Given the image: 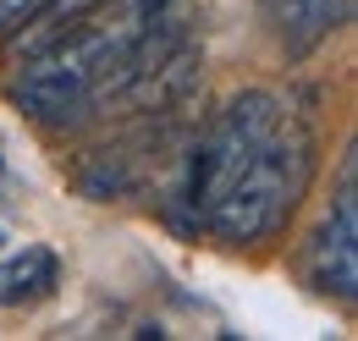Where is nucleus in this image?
Wrapping results in <instances>:
<instances>
[{"mask_svg": "<svg viewBox=\"0 0 358 341\" xmlns=\"http://www.w3.org/2000/svg\"><path fill=\"white\" fill-rule=\"evenodd\" d=\"M314 170H320L314 127L298 110H287V116L270 127V138L254 149V160L231 176V187L204 210V231L221 237V242H231V248H254V242L275 237V231L298 215Z\"/></svg>", "mask_w": 358, "mask_h": 341, "instance_id": "1", "label": "nucleus"}, {"mask_svg": "<svg viewBox=\"0 0 358 341\" xmlns=\"http://www.w3.org/2000/svg\"><path fill=\"white\" fill-rule=\"evenodd\" d=\"M353 170H358V160L342 154L336 198H331L325 220L314 226L309 248H303V270H309L314 292H325L336 303L358 298V187H353Z\"/></svg>", "mask_w": 358, "mask_h": 341, "instance_id": "2", "label": "nucleus"}, {"mask_svg": "<svg viewBox=\"0 0 358 341\" xmlns=\"http://www.w3.org/2000/svg\"><path fill=\"white\" fill-rule=\"evenodd\" d=\"M160 166V132L138 127L127 138H110L89 149L78 166H72V187L94 198V204H110V198H133L138 187L149 182V170Z\"/></svg>", "mask_w": 358, "mask_h": 341, "instance_id": "3", "label": "nucleus"}, {"mask_svg": "<svg viewBox=\"0 0 358 341\" xmlns=\"http://www.w3.org/2000/svg\"><path fill=\"white\" fill-rule=\"evenodd\" d=\"M259 17L287 61H309L348 17V0H259Z\"/></svg>", "mask_w": 358, "mask_h": 341, "instance_id": "4", "label": "nucleus"}, {"mask_svg": "<svg viewBox=\"0 0 358 341\" xmlns=\"http://www.w3.org/2000/svg\"><path fill=\"white\" fill-rule=\"evenodd\" d=\"M61 281V259L50 248H22V254L0 259V308H28V303H45Z\"/></svg>", "mask_w": 358, "mask_h": 341, "instance_id": "5", "label": "nucleus"}, {"mask_svg": "<svg viewBox=\"0 0 358 341\" xmlns=\"http://www.w3.org/2000/svg\"><path fill=\"white\" fill-rule=\"evenodd\" d=\"M105 6H116V0H45L22 28H34V34H61V28H72V22H83V17H99Z\"/></svg>", "mask_w": 358, "mask_h": 341, "instance_id": "6", "label": "nucleus"}, {"mask_svg": "<svg viewBox=\"0 0 358 341\" xmlns=\"http://www.w3.org/2000/svg\"><path fill=\"white\" fill-rule=\"evenodd\" d=\"M39 6H45V0H0V34H17Z\"/></svg>", "mask_w": 358, "mask_h": 341, "instance_id": "7", "label": "nucleus"}, {"mask_svg": "<svg viewBox=\"0 0 358 341\" xmlns=\"http://www.w3.org/2000/svg\"><path fill=\"white\" fill-rule=\"evenodd\" d=\"M0 170H6V160H0Z\"/></svg>", "mask_w": 358, "mask_h": 341, "instance_id": "8", "label": "nucleus"}, {"mask_svg": "<svg viewBox=\"0 0 358 341\" xmlns=\"http://www.w3.org/2000/svg\"><path fill=\"white\" fill-rule=\"evenodd\" d=\"M0 242H6V237H0Z\"/></svg>", "mask_w": 358, "mask_h": 341, "instance_id": "9", "label": "nucleus"}]
</instances>
